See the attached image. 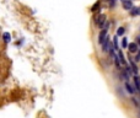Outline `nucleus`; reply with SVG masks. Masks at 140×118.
I'll return each instance as SVG.
<instances>
[{
	"instance_id": "obj_1",
	"label": "nucleus",
	"mask_w": 140,
	"mask_h": 118,
	"mask_svg": "<svg viewBox=\"0 0 140 118\" xmlns=\"http://www.w3.org/2000/svg\"><path fill=\"white\" fill-rule=\"evenodd\" d=\"M106 19H107V17H106V15L101 14L100 16L97 17V20H96L97 26H98V27H101V29L106 30V27L108 26V22H107V20H106Z\"/></svg>"
},
{
	"instance_id": "obj_2",
	"label": "nucleus",
	"mask_w": 140,
	"mask_h": 118,
	"mask_svg": "<svg viewBox=\"0 0 140 118\" xmlns=\"http://www.w3.org/2000/svg\"><path fill=\"white\" fill-rule=\"evenodd\" d=\"M108 40V35H107V30H102L98 35V43L101 46H103L106 43V41Z\"/></svg>"
},
{
	"instance_id": "obj_3",
	"label": "nucleus",
	"mask_w": 140,
	"mask_h": 118,
	"mask_svg": "<svg viewBox=\"0 0 140 118\" xmlns=\"http://www.w3.org/2000/svg\"><path fill=\"white\" fill-rule=\"evenodd\" d=\"M124 86H125V90H127V92H129L130 95H134L135 90H134V87L132 86V84H130V82H129V81H125Z\"/></svg>"
},
{
	"instance_id": "obj_4",
	"label": "nucleus",
	"mask_w": 140,
	"mask_h": 118,
	"mask_svg": "<svg viewBox=\"0 0 140 118\" xmlns=\"http://www.w3.org/2000/svg\"><path fill=\"white\" fill-rule=\"evenodd\" d=\"M129 65H130V69H132V71L135 75H138V66H136V64L133 61L132 58H129Z\"/></svg>"
},
{
	"instance_id": "obj_5",
	"label": "nucleus",
	"mask_w": 140,
	"mask_h": 118,
	"mask_svg": "<svg viewBox=\"0 0 140 118\" xmlns=\"http://www.w3.org/2000/svg\"><path fill=\"white\" fill-rule=\"evenodd\" d=\"M128 49H129V52H130V53H136L139 48H138V44H136V43H129Z\"/></svg>"
},
{
	"instance_id": "obj_6",
	"label": "nucleus",
	"mask_w": 140,
	"mask_h": 118,
	"mask_svg": "<svg viewBox=\"0 0 140 118\" xmlns=\"http://www.w3.org/2000/svg\"><path fill=\"white\" fill-rule=\"evenodd\" d=\"M134 85H135V89L140 92V76L139 75H135V76H134Z\"/></svg>"
},
{
	"instance_id": "obj_7",
	"label": "nucleus",
	"mask_w": 140,
	"mask_h": 118,
	"mask_svg": "<svg viewBox=\"0 0 140 118\" xmlns=\"http://www.w3.org/2000/svg\"><path fill=\"white\" fill-rule=\"evenodd\" d=\"M123 8L125 9V10H132L133 9V4L130 0H125V1H123Z\"/></svg>"
},
{
	"instance_id": "obj_8",
	"label": "nucleus",
	"mask_w": 140,
	"mask_h": 118,
	"mask_svg": "<svg viewBox=\"0 0 140 118\" xmlns=\"http://www.w3.org/2000/svg\"><path fill=\"white\" fill-rule=\"evenodd\" d=\"M118 58H119V61L122 65H127V61H125V59H124V55L123 53L120 52V50H118Z\"/></svg>"
},
{
	"instance_id": "obj_9",
	"label": "nucleus",
	"mask_w": 140,
	"mask_h": 118,
	"mask_svg": "<svg viewBox=\"0 0 140 118\" xmlns=\"http://www.w3.org/2000/svg\"><path fill=\"white\" fill-rule=\"evenodd\" d=\"M130 14H132L133 16H135V15H139L140 14V8H133L130 10Z\"/></svg>"
},
{
	"instance_id": "obj_10",
	"label": "nucleus",
	"mask_w": 140,
	"mask_h": 118,
	"mask_svg": "<svg viewBox=\"0 0 140 118\" xmlns=\"http://www.w3.org/2000/svg\"><path fill=\"white\" fill-rule=\"evenodd\" d=\"M122 47H123V48H128V38H123V41H122Z\"/></svg>"
},
{
	"instance_id": "obj_11",
	"label": "nucleus",
	"mask_w": 140,
	"mask_h": 118,
	"mask_svg": "<svg viewBox=\"0 0 140 118\" xmlns=\"http://www.w3.org/2000/svg\"><path fill=\"white\" fill-rule=\"evenodd\" d=\"M124 32H125V30L123 27H119L118 31H117V36H122V35H124Z\"/></svg>"
},
{
	"instance_id": "obj_12",
	"label": "nucleus",
	"mask_w": 140,
	"mask_h": 118,
	"mask_svg": "<svg viewBox=\"0 0 140 118\" xmlns=\"http://www.w3.org/2000/svg\"><path fill=\"white\" fill-rule=\"evenodd\" d=\"M10 38H11V37H10V35H9L8 32H5L4 33V41L8 43V42H10Z\"/></svg>"
},
{
	"instance_id": "obj_13",
	"label": "nucleus",
	"mask_w": 140,
	"mask_h": 118,
	"mask_svg": "<svg viewBox=\"0 0 140 118\" xmlns=\"http://www.w3.org/2000/svg\"><path fill=\"white\" fill-rule=\"evenodd\" d=\"M113 44H114V49L119 50V49H118V40H117V36L113 38Z\"/></svg>"
},
{
	"instance_id": "obj_14",
	"label": "nucleus",
	"mask_w": 140,
	"mask_h": 118,
	"mask_svg": "<svg viewBox=\"0 0 140 118\" xmlns=\"http://www.w3.org/2000/svg\"><path fill=\"white\" fill-rule=\"evenodd\" d=\"M135 60H136V61H139V60H140V52H139V53H138V54H136Z\"/></svg>"
},
{
	"instance_id": "obj_15",
	"label": "nucleus",
	"mask_w": 140,
	"mask_h": 118,
	"mask_svg": "<svg viewBox=\"0 0 140 118\" xmlns=\"http://www.w3.org/2000/svg\"><path fill=\"white\" fill-rule=\"evenodd\" d=\"M138 42H139V44H140V36L138 37Z\"/></svg>"
}]
</instances>
